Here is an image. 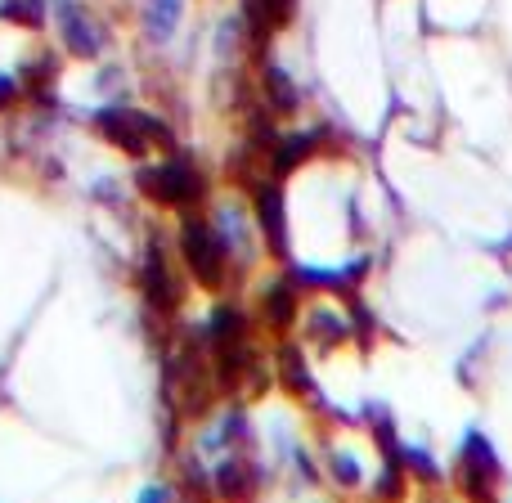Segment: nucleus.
Segmentation results:
<instances>
[{
  "mask_svg": "<svg viewBox=\"0 0 512 503\" xmlns=\"http://www.w3.org/2000/svg\"><path fill=\"white\" fill-rule=\"evenodd\" d=\"M180 14H185V0H149V9H144V32H149V41H171L180 27Z\"/></svg>",
  "mask_w": 512,
  "mask_h": 503,
  "instance_id": "13",
  "label": "nucleus"
},
{
  "mask_svg": "<svg viewBox=\"0 0 512 503\" xmlns=\"http://www.w3.org/2000/svg\"><path fill=\"white\" fill-rule=\"evenodd\" d=\"M135 189H140L153 207L176 212V216L203 207L207 194H212L203 167L189 162V158H180V153H171V158H162V162H144V167L135 171Z\"/></svg>",
  "mask_w": 512,
  "mask_h": 503,
  "instance_id": "2",
  "label": "nucleus"
},
{
  "mask_svg": "<svg viewBox=\"0 0 512 503\" xmlns=\"http://www.w3.org/2000/svg\"><path fill=\"white\" fill-rule=\"evenodd\" d=\"M301 292L297 283L288 279V274H274V279H265L261 288H256V328H265V333L279 342V337H292L297 333V319H301Z\"/></svg>",
  "mask_w": 512,
  "mask_h": 503,
  "instance_id": "9",
  "label": "nucleus"
},
{
  "mask_svg": "<svg viewBox=\"0 0 512 503\" xmlns=\"http://www.w3.org/2000/svg\"><path fill=\"white\" fill-rule=\"evenodd\" d=\"M0 18L18 27H41L45 23V0H0Z\"/></svg>",
  "mask_w": 512,
  "mask_h": 503,
  "instance_id": "14",
  "label": "nucleus"
},
{
  "mask_svg": "<svg viewBox=\"0 0 512 503\" xmlns=\"http://www.w3.org/2000/svg\"><path fill=\"white\" fill-rule=\"evenodd\" d=\"M176 256H180V265H185V274L203 292H225L234 279H239L230 252H225V239L216 234L212 216H207L203 207H194V212H180Z\"/></svg>",
  "mask_w": 512,
  "mask_h": 503,
  "instance_id": "1",
  "label": "nucleus"
},
{
  "mask_svg": "<svg viewBox=\"0 0 512 503\" xmlns=\"http://www.w3.org/2000/svg\"><path fill=\"white\" fill-rule=\"evenodd\" d=\"M504 503H512V495H508V499H504Z\"/></svg>",
  "mask_w": 512,
  "mask_h": 503,
  "instance_id": "17",
  "label": "nucleus"
},
{
  "mask_svg": "<svg viewBox=\"0 0 512 503\" xmlns=\"http://www.w3.org/2000/svg\"><path fill=\"white\" fill-rule=\"evenodd\" d=\"M95 131L104 135L113 149L131 153V158H144L149 149H176V135L162 117L144 113V108L131 104H104L95 113Z\"/></svg>",
  "mask_w": 512,
  "mask_h": 503,
  "instance_id": "4",
  "label": "nucleus"
},
{
  "mask_svg": "<svg viewBox=\"0 0 512 503\" xmlns=\"http://www.w3.org/2000/svg\"><path fill=\"white\" fill-rule=\"evenodd\" d=\"M261 81H265V104H270V113L292 117L301 108V86L292 81L288 68H279V63H265Z\"/></svg>",
  "mask_w": 512,
  "mask_h": 503,
  "instance_id": "12",
  "label": "nucleus"
},
{
  "mask_svg": "<svg viewBox=\"0 0 512 503\" xmlns=\"http://www.w3.org/2000/svg\"><path fill=\"white\" fill-rule=\"evenodd\" d=\"M252 221L261 234V248L274 261H292V212H288V194L283 180L261 176L252 185Z\"/></svg>",
  "mask_w": 512,
  "mask_h": 503,
  "instance_id": "7",
  "label": "nucleus"
},
{
  "mask_svg": "<svg viewBox=\"0 0 512 503\" xmlns=\"http://www.w3.org/2000/svg\"><path fill=\"white\" fill-rule=\"evenodd\" d=\"M140 297L158 319H171L185 306V279L176 274L162 243H149V252L140 256Z\"/></svg>",
  "mask_w": 512,
  "mask_h": 503,
  "instance_id": "8",
  "label": "nucleus"
},
{
  "mask_svg": "<svg viewBox=\"0 0 512 503\" xmlns=\"http://www.w3.org/2000/svg\"><path fill=\"white\" fill-rule=\"evenodd\" d=\"M18 99V81L14 77H0V108H9Z\"/></svg>",
  "mask_w": 512,
  "mask_h": 503,
  "instance_id": "16",
  "label": "nucleus"
},
{
  "mask_svg": "<svg viewBox=\"0 0 512 503\" xmlns=\"http://www.w3.org/2000/svg\"><path fill=\"white\" fill-rule=\"evenodd\" d=\"M212 225H216V234L225 239V252H230V261H234V270H252L256 261L265 256L261 248V234H256V221H252V207H243V203H221V207H212Z\"/></svg>",
  "mask_w": 512,
  "mask_h": 503,
  "instance_id": "10",
  "label": "nucleus"
},
{
  "mask_svg": "<svg viewBox=\"0 0 512 503\" xmlns=\"http://www.w3.org/2000/svg\"><path fill=\"white\" fill-rule=\"evenodd\" d=\"M54 18H59L63 50H68L72 59H99V54H104L108 32L81 0H59V5H54Z\"/></svg>",
  "mask_w": 512,
  "mask_h": 503,
  "instance_id": "11",
  "label": "nucleus"
},
{
  "mask_svg": "<svg viewBox=\"0 0 512 503\" xmlns=\"http://www.w3.org/2000/svg\"><path fill=\"white\" fill-rule=\"evenodd\" d=\"M378 463H382V454L369 459L342 427H333V432L319 441V477H324V486L337 490L342 499L369 495V481H373V472H378Z\"/></svg>",
  "mask_w": 512,
  "mask_h": 503,
  "instance_id": "5",
  "label": "nucleus"
},
{
  "mask_svg": "<svg viewBox=\"0 0 512 503\" xmlns=\"http://www.w3.org/2000/svg\"><path fill=\"white\" fill-rule=\"evenodd\" d=\"M504 459H499L495 441H490L481 427H468L459 436V450H454V468L450 481L459 490L463 503H495L499 490H504Z\"/></svg>",
  "mask_w": 512,
  "mask_h": 503,
  "instance_id": "3",
  "label": "nucleus"
},
{
  "mask_svg": "<svg viewBox=\"0 0 512 503\" xmlns=\"http://www.w3.org/2000/svg\"><path fill=\"white\" fill-rule=\"evenodd\" d=\"M135 503H176V490H171L167 481H149V486L135 495Z\"/></svg>",
  "mask_w": 512,
  "mask_h": 503,
  "instance_id": "15",
  "label": "nucleus"
},
{
  "mask_svg": "<svg viewBox=\"0 0 512 503\" xmlns=\"http://www.w3.org/2000/svg\"><path fill=\"white\" fill-rule=\"evenodd\" d=\"M270 486V468L256 459V450H225L207 468V490L216 503H256Z\"/></svg>",
  "mask_w": 512,
  "mask_h": 503,
  "instance_id": "6",
  "label": "nucleus"
}]
</instances>
